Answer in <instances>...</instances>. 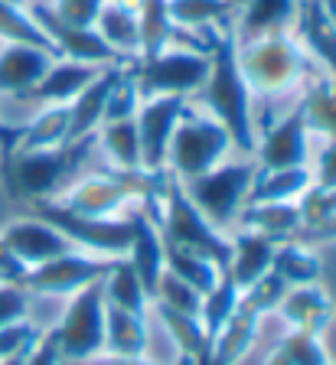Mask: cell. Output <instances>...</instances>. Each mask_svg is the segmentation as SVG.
Masks as SVG:
<instances>
[{
    "mask_svg": "<svg viewBox=\"0 0 336 365\" xmlns=\"http://www.w3.org/2000/svg\"><path fill=\"white\" fill-rule=\"evenodd\" d=\"M196 95L209 108V118H215L222 128L229 130L235 150L242 157H255V147H258L255 108H252L255 95L248 88V82H245L242 68H238L235 26L232 23L213 39V49H209V78Z\"/></svg>",
    "mask_w": 336,
    "mask_h": 365,
    "instance_id": "1",
    "label": "cell"
},
{
    "mask_svg": "<svg viewBox=\"0 0 336 365\" xmlns=\"http://www.w3.org/2000/svg\"><path fill=\"white\" fill-rule=\"evenodd\" d=\"M92 153H98V134H88L72 144L46 147V150H14L10 157H4L7 192L24 202L59 199L69 190V182L82 176L85 160Z\"/></svg>",
    "mask_w": 336,
    "mask_h": 365,
    "instance_id": "2",
    "label": "cell"
},
{
    "mask_svg": "<svg viewBox=\"0 0 336 365\" xmlns=\"http://www.w3.org/2000/svg\"><path fill=\"white\" fill-rule=\"evenodd\" d=\"M235 53L252 95L258 91L265 98H275L297 88L310 76V53L290 30H271L245 39L235 36Z\"/></svg>",
    "mask_w": 336,
    "mask_h": 365,
    "instance_id": "3",
    "label": "cell"
},
{
    "mask_svg": "<svg viewBox=\"0 0 336 365\" xmlns=\"http://www.w3.org/2000/svg\"><path fill=\"white\" fill-rule=\"evenodd\" d=\"M157 228H161L163 245L196 251V255L213 261L219 271H229V258H232L229 232H219L206 215L199 212L196 205H193V199L183 192V182L176 180V176H167Z\"/></svg>",
    "mask_w": 336,
    "mask_h": 365,
    "instance_id": "4",
    "label": "cell"
},
{
    "mask_svg": "<svg viewBox=\"0 0 336 365\" xmlns=\"http://www.w3.org/2000/svg\"><path fill=\"white\" fill-rule=\"evenodd\" d=\"M255 176H258V160L255 157L222 160L206 173L183 180V192L219 232H232L238 212L248 202V190H252Z\"/></svg>",
    "mask_w": 336,
    "mask_h": 365,
    "instance_id": "5",
    "label": "cell"
},
{
    "mask_svg": "<svg viewBox=\"0 0 336 365\" xmlns=\"http://www.w3.org/2000/svg\"><path fill=\"white\" fill-rule=\"evenodd\" d=\"M138 98H157V95H196L209 78V53L206 49H183V46H167L157 56L128 62Z\"/></svg>",
    "mask_w": 336,
    "mask_h": 365,
    "instance_id": "6",
    "label": "cell"
},
{
    "mask_svg": "<svg viewBox=\"0 0 336 365\" xmlns=\"http://www.w3.org/2000/svg\"><path fill=\"white\" fill-rule=\"evenodd\" d=\"M33 215L43 222H49L53 228H59L62 235L72 242V248H82L88 255L98 258H124L131 248V215H108V219H95V215H78L72 209H66L56 199H39L30 202Z\"/></svg>",
    "mask_w": 336,
    "mask_h": 365,
    "instance_id": "7",
    "label": "cell"
},
{
    "mask_svg": "<svg viewBox=\"0 0 336 365\" xmlns=\"http://www.w3.org/2000/svg\"><path fill=\"white\" fill-rule=\"evenodd\" d=\"M235 150L229 130L222 128L215 118L199 114L196 108L180 118L170 140V153H167V173L176 180H193V176L213 170L215 163L229 160V153Z\"/></svg>",
    "mask_w": 336,
    "mask_h": 365,
    "instance_id": "8",
    "label": "cell"
},
{
    "mask_svg": "<svg viewBox=\"0 0 336 365\" xmlns=\"http://www.w3.org/2000/svg\"><path fill=\"white\" fill-rule=\"evenodd\" d=\"M105 307L101 281L85 284L69 297L59 327L53 329L62 365H85L105 352Z\"/></svg>",
    "mask_w": 336,
    "mask_h": 365,
    "instance_id": "9",
    "label": "cell"
},
{
    "mask_svg": "<svg viewBox=\"0 0 336 365\" xmlns=\"http://www.w3.org/2000/svg\"><path fill=\"white\" fill-rule=\"evenodd\" d=\"M108 267H111V258H98V255L72 248L53 261L33 264L20 287L30 297H72L85 284L101 281Z\"/></svg>",
    "mask_w": 336,
    "mask_h": 365,
    "instance_id": "10",
    "label": "cell"
},
{
    "mask_svg": "<svg viewBox=\"0 0 336 365\" xmlns=\"http://www.w3.org/2000/svg\"><path fill=\"white\" fill-rule=\"evenodd\" d=\"M186 111H190V98L183 95H157L138 105L134 124L141 137V167L144 170H167L170 140Z\"/></svg>",
    "mask_w": 336,
    "mask_h": 365,
    "instance_id": "11",
    "label": "cell"
},
{
    "mask_svg": "<svg viewBox=\"0 0 336 365\" xmlns=\"http://www.w3.org/2000/svg\"><path fill=\"white\" fill-rule=\"evenodd\" d=\"M24 7L30 10V16L36 20V26L49 36V43L56 46V53L62 59H76V62H92V66H128L121 62V56L95 33V26H69L53 14L49 4H33L24 0Z\"/></svg>",
    "mask_w": 336,
    "mask_h": 365,
    "instance_id": "12",
    "label": "cell"
},
{
    "mask_svg": "<svg viewBox=\"0 0 336 365\" xmlns=\"http://www.w3.org/2000/svg\"><path fill=\"white\" fill-rule=\"evenodd\" d=\"M255 160L261 170H287V167H310V130H307L304 105H294L284 118L261 130Z\"/></svg>",
    "mask_w": 336,
    "mask_h": 365,
    "instance_id": "13",
    "label": "cell"
},
{
    "mask_svg": "<svg viewBox=\"0 0 336 365\" xmlns=\"http://www.w3.org/2000/svg\"><path fill=\"white\" fill-rule=\"evenodd\" d=\"M56 202H62L66 209H72L78 215L108 219V215L121 212L131 199H128V190L121 186V180L111 170H98V173H82L78 180H72L69 190L62 192Z\"/></svg>",
    "mask_w": 336,
    "mask_h": 365,
    "instance_id": "14",
    "label": "cell"
},
{
    "mask_svg": "<svg viewBox=\"0 0 336 365\" xmlns=\"http://www.w3.org/2000/svg\"><path fill=\"white\" fill-rule=\"evenodd\" d=\"M105 66H92V62H76V59H56L46 68V76L39 78L26 95H16V101L30 105V111L36 114L39 108L49 105H69L85 85L92 82Z\"/></svg>",
    "mask_w": 336,
    "mask_h": 365,
    "instance_id": "15",
    "label": "cell"
},
{
    "mask_svg": "<svg viewBox=\"0 0 336 365\" xmlns=\"http://www.w3.org/2000/svg\"><path fill=\"white\" fill-rule=\"evenodd\" d=\"M0 242L10 248L14 258H20L26 267L43 264V261H53L66 251H72V242L62 235L59 228H53L43 219H16L10 222L4 232H0Z\"/></svg>",
    "mask_w": 336,
    "mask_h": 365,
    "instance_id": "16",
    "label": "cell"
},
{
    "mask_svg": "<svg viewBox=\"0 0 336 365\" xmlns=\"http://www.w3.org/2000/svg\"><path fill=\"white\" fill-rule=\"evenodd\" d=\"M62 56L39 49L26 43H4L0 49V98H16L26 95L39 78L46 76V68Z\"/></svg>",
    "mask_w": 336,
    "mask_h": 365,
    "instance_id": "17",
    "label": "cell"
},
{
    "mask_svg": "<svg viewBox=\"0 0 336 365\" xmlns=\"http://www.w3.org/2000/svg\"><path fill=\"white\" fill-rule=\"evenodd\" d=\"M121 72H124V66H105L98 76H95L92 82L85 85L76 98L66 105V111H69V144L72 140H82V137H88V134H95V130L101 128L108 95H111L115 82L121 78Z\"/></svg>",
    "mask_w": 336,
    "mask_h": 365,
    "instance_id": "18",
    "label": "cell"
},
{
    "mask_svg": "<svg viewBox=\"0 0 336 365\" xmlns=\"http://www.w3.org/2000/svg\"><path fill=\"white\" fill-rule=\"evenodd\" d=\"M275 313L290 329L320 336L333 323L336 307L320 284H304V287H287V294L281 297V304H278Z\"/></svg>",
    "mask_w": 336,
    "mask_h": 365,
    "instance_id": "19",
    "label": "cell"
},
{
    "mask_svg": "<svg viewBox=\"0 0 336 365\" xmlns=\"http://www.w3.org/2000/svg\"><path fill=\"white\" fill-rule=\"evenodd\" d=\"M261 319L265 317H261L258 310H252L248 304H238V310L232 313L229 323L209 339L206 356L193 365H235V362H242L245 352L252 349L255 339H258Z\"/></svg>",
    "mask_w": 336,
    "mask_h": 365,
    "instance_id": "20",
    "label": "cell"
},
{
    "mask_svg": "<svg viewBox=\"0 0 336 365\" xmlns=\"http://www.w3.org/2000/svg\"><path fill=\"white\" fill-rule=\"evenodd\" d=\"M131 225H134V235H131V248L124 258L131 261V267L138 271L141 284H144L147 297L153 300V294H157V284H161L163 271H167V264H163V238H161V228L153 225L151 219H147L141 209H131Z\"/></svg>",
    "mask_w": 336,
    "mask_h": 365,
    "instance_id": "21",
    "label": "cell"
},
{
    "mask_svg": "<svg viewBox=\"0 0 336 365\" xmlns=\"http://www.w3.org/2000/svg\"><path fill=\"white\" fill-rule=\"evenodd\" d=\"M232 258H229V277L238 284V290H248L255 281H261L271 271V258H275V242L248 228H232L229 232Z\"/></svg>",
    "mask_w": 336,
    "mask_h": 365,
    "instance_id": "22",
    "label": "cell"
},
{
    "mask_svg": "<svg viewBox=\"0 0 336 365\" xmlns=\"http://www.w3.org/2000/svg\"><path fill=\"white\" fill-rule=\"evenodd\" d=\"M95 33L121 56V62H134L141 56L138 0H105L95 20Z\"/></svg>",
    "mask_w": 336,
    "mask_h": 365,
    "instance_id": "23",
    "label": "cell"
},
{
    "mask_svg": "<svg viewBox=\"0 0 336 365\" xmlns=\"http://www.w3.org/2000/svg\"><path fill=\"white\" fill-rule=\"evenodd\" d=\"M294 26V36L304 43L310 59H320L330 76H336V23L327 16L320 0H297Z\"/></svg>",
    "mask_w": 336,
    "mask_h": 365,
    "instance_id": "24",
    "label": "cell"
},
{
    "mask_svg": "<svg viewBox=\"0 0 336 365\" xmlns=\"http://www.w3.org/2000/svg\"><path fill=\"white\" fill-rule=\"evenodd\" d=\"M235 228H248L268 235L271 242H290L304 228V209L300 202H245L238 212Z\"/></svg>",
    "mask_w": 336,
    "mask_h": 365,
    "instance_id": "25",
    "label": "cell"
},
{
    "mask_svg": "<svg viewBox=\"0 0 336 365\" xmlns=\"http://www.w3.org/2000/svg\"><path fill=\"white\" fill-rule=\"evenodd\" d=\"M313 190L310 167H287V170H261L255 176L248 202H300Z\"/></svg>",
    "mask_w": 336,
    "mask_h": 365,
    "instance_id": "26",
    "label": "cell"
},
{
    "mask_svg": "<svg viewBox=\"0 0 336 365\" xmlns=\"http://www.w3.org/2000/svg\"><path fill=\"white\" fill-rule=\"evenodd\" d=\"M101 290H105V304L111 307H121V310L138 313V317H147V310H151V297H147L144 284L128 258H111V267L101 277Z\"/></svg>",
    "mask_w": 336,
    "mask_h": 365,
    "instance_id": "27",
    "label": "cell"
},
{
    "mask_svg": "<svg viewBox=\"0 0 336 365\" xmlns=\"http://www.w3.org/2000/svg\"><path fill=\"white\" fill-rule=\"evenodd\" d=\"M105 352L108 356H144L147 352V317L121 307H105Z\"/></svg>",
    "mask_w": 336,
    "mask_h": 365,
    "instance_id": "28",
    "label": "cell"
},
{
    "mask_svg": "<svg viewBox=\"0 0 336 365\" xmlns=\"http://www.w3.org/2000/svg\"><path fill=\"white\" fill-rule=\"evenodd\" d=\"M294 16H297V0H248L238 10L235 36L245 39L271 30H290Z\"/></svg>",
    "mask_w": 336,
    "mask_h": 365,
    "instance_id": "29",
    "label": "cell"
},
{
    "mask_svg": "<svg viewBox=\"0 0 336 365\" xmlns=\"http://www.w3.org/2000/svg\"><path fill=\"white\" fill-rule=\"evenodd\" d=\"M271 271H275L287 287L320 284V277H323L320 258L310 251V245H300V242H278L275 258H271Z\"/></svg>",
    "mask_w": 336,
    "mask_h": 365,
    "instance_id": "30",
    "label": "cell"
},
{
    "mask_svg": "<svg viewBox=\"0 0 336 365\" xmlns=\"http://www.w3.org/2000/svg\"><path fill=\"white\" fill-rule=\"evenodd\" d=\"M95 134H98V150L111 160L115 170H141V137L134 118L105 121Z\"/></svg>",
    "mask_w": 336,
    "mask_h": 365,
    "instance_id": "31",
    "label": "cell"
},
{
    "mask_svg": "<svg viewBox=\"0 0 336 365\" xmlns=\"http://www.w3.org/2000/svg\"><path fill=\"white\" fill-rule=\"evenodd\" d=\"M69 144V111L66 105L39 108L20 130L16 150H46V147Z\"/></svg>",
    "mask_w": 336,
    "mask_h": 365,
    "instance_id": "32",
    "label": "cell"
},
{
    "mask_svg": "<svg viewBox=\"0 0 336 365\" xmlns=\"http://www.w3.org/2000/svg\"><path fill=\"white\" fill-rule=\"evenodd\" d=\"M151 310L161 317L163 329H167V336L173 339L176 349H180V356H190L193 362H199V359L206 356L209 336L203 329V319L190 317V313H180V310H170L163 304H151Z\"/></svg>",
    "mask_w": 336,
    "mask_h": 365,
    "instance_id": "33",
    "label": "cell"
},
{
    "mask_svg": "<svg viewBox=\"0 0 336 365\" xmlns=\"http://www.w3.org/2000/svg\"><path fill=\"white\" fill-rule=\"evenodd\" d=\"M138 26H141V56H157L173 46L176 23L170 20L167 0H138Z\"/></svg>",
    "mask_w": 336,
    "mask_h": 365,
    "instance_id": "34",
    "label": "cell"
},
{
    "mask_svg": "<svg viewBox=\"0 0 336 365\" xmlns=\"http://www.w3.org/2000/svg\"><path fill=\"white\" fill-rule=\"evenodd\" d=\"M307 118V130L310 137H336V76H323L320 82H313L307 95L300 98Z\"/></svg>",
    "mask_w": 336,
    "mask_h": 365,
    "instance_id": "35",
    "label": "cell"
},
{
    "mask_svg": "<svg viewBox=\"0 0 336 365\" xmlns=\"http://www.w3.org/2000/svg\"><path fill=\"white\" fill-rule=\"evenodd\" d=\"M163 264H167L170 274H176L180 281H186L190 287H196L203 297H206L209 290L219 284L222 274H225V271H219L209 258H203V255H196V251H186V248H173V245H163Z\"/></svg>",
    "mask_w": 336,
    "mask_h": 365,
    "instance_id": "36",
    "label": "cell"
},
{
    "mask_svg": "<svg viewBox=\"0 0 336 365\" xmlns=\"http://www.w3.org/2000/svg\"><path fill=\"white\" fill-rule=\"evenodd\" d=\"M167 10L176 30H213L235 16L225 0H167Z\"/></svg>",
    "mask_w": 336,
    "mask_h": 365,
    "instance_id": "37",
    "label": "cell"
},
{
    "mask_svg": "<svg viewBox=\"0 0 336 365\" xmlns=\"http://www.w3.org/2000/svg\"><path fill=\"white\" fill-rule=\"evenodd\" d=\"M238 304H242V290H238V284L229 274H222L219 284L203 297V307H199V319H203V329H206L209 339L229 323L232 313L238 310Z\"/></svg>",
    "mask_w": 336,
    "mask_h": 365,
    "instance_id": "38",
    "label": "cell"
},
{
    "mask_svg": "<svg viewBox=\"0 0 336 365\" xmlns=\"http://www.w3.org/2000/svg\"><path fill=\"white\" fill-rule=\"evenodd\" d=\"M0 39H4V43L39 46V49L56 53V46L49 43V36L36 26V20L30 16V10H26L24 4H7V0H0Z\"/></svg>",
    "mask_w": 336,
    "mask_h": 365,
    "instance_id": "39",
    "label": "cell"
},
{
    "mask_svg": "<svg viewBox=\"0 0 336 365\" xmlns=\"http://www.w3.org/2000/svg\"><path fill=\"white\" fill-rule=\"evenodd\" d=\"M151 304H163L170 310L190 313V317H199V307H203V294L196 287H190L186 281H180L176 274L163 271L161 284H157V294H153Z\"/></svg>",
    "mask_w": 336,
    "mask_h": 365,
    "instance_id": "40",
    "label": "cell"
},
{
    "mask_svg": "<svg viewBox=\"0 0 336 365\" xmlns=\"http://www.w3.org/2000/svg\"><path fill=\"white\" fill-rule=\"evenodd\" d=\"M284 294H287V284H284L275 271H268L261 281H255L248 290H242V304H248L252 310H258L261 317H268V313L278 310Z\"/></svg>",
    "mask_w": 336,
    "mask_h": 365,
    "instance_id": "41",
    "label": "cell"
},
{
    "mask_svg": "<svg viewBox=\"0 0 336 365\" xmlns=\"http://www.w3.org/2000/svg\"><path fill=\"white\" fill-rule=\"evenodd\" d=\"M281 349L287 352V359L294 365H327V352L320 346V336L300 333V329H290L287 336L281 339Z\"/></svg>",
    "mask_w": 336,
    "mask_h": 365,
    "instance_id": "42",
    "label": "cell"
},
{
    "mask_svg": "<svg viewBox=\"0 0 336 365\" xmlns=\"http://www.w3.org/2000/svg\"><path fill=\"white\" fill-rule=\"evenodd\" d=\"M141 98H138V88H134V78H131V68L124 66L121 78L115 82L111 95H108V105H105V121H121V118H134L138 111ZM101 121V124H105Z\"/></svg>",
    "mask_w": 336,
    "mask_h": 365,
    "instance_id": "43",
    "label": "cell"
},
{
    "mask_svg": "<svg viewBox=\"0 0 336 365\" xmlns=\"http://www.w3.org/2000/svg\"><path fill=\"white\" fill-rule=\"evenodd\" d=\"M30 313V294L20 284H0V329L14 327Z\"/></svg>",
    "mask_w": 336,
    "mask_h": 365,
    "instance_id": "44",
    "label": "cell"
},
{
    "mask_svg": "<svg viewBox=\"0 0 336 365\" xmlns=\"http://www.w3.org/2000/svg\"><path fill=\"white\" fill-rule=\"evenodd\" d=\"M101 4H105V0H56L49 7H53V14L59 16L62 23H69V26H95Z\"/></svg>",
    "mask_w": 336,
    "mask_h": 365,
    "instance_id": "45",
    "label": "cell"
},
{
    "mask_svg": "<svg viewBox=\"0 0 336 365\" xmlns=\"http://www.w3.org/2000/svg\"><path fill=\"white\" fill-rule=\"evenodd\" d=\"M336 186V137H330L327 147L317 157L313 167V190H333Z\"/></svg>",
    "mask_w": 336,
    "mask_h": 365,
    "instance_id": "46",
    "label": "cell"
},
{
    "mask_svg": "<svg viewBox=\"0 0 336 365\" xmlns=\"http://www.w3.org/2000/svg\"><path fill=\"white\" fill-rule=\"evenodd\" d=\"M24 365H62V359H59V346H56L53 329H49L46 336L39 333V339L33 342V349L26 352Z\"/></svg>",
    "mask_w": 336,
    "mask_h": 365,
    "instance_id": "47",
    "label": "cell"
},
{
    "mask_svg": "<svg viewBox=\"0 0 336 365\" xmlns=\"http://www.w3.org/2000/svg\"><path fill=\"white\" fill-rule=\"evenodd\" d=\"M26 271H30V267L20 258H14L7 245L0 242V284H24Z\"/></svg>",
    "mask_w": 336,
    "mask_h": 365,
    "instance_id": "48",
    "label": "cell"
},
{
    "mask_svg": "<svg viewBox=\"0 0 336 365\" xmlns=\"http://www.w3.org/2000/svg\"><path fill=\"white\" fill-rule=\"evenodd\" d=\"M20 130L24 128H14V124H7L4 118H0V157H10V153L16 150V144H20Z\"/></svg>",
    "mask_w": 336,
    "mask_h": 365,
    "instance_id": "49",
    "label": "cell"
},
{
    "mask_svg": "<svg viewBox=\"0 0 336 365\" xmlns=\"http://www.w3.org/2000/svg\"><path fill=\"white\" fill-rule=\"evenodd\" d=\"M85 365H157V362H151L144 356H108V352H101V356L88 359Z\"/></svg>",
    "mask_w": 336,
    "mask_h": 365,
    "instance_id": "50",
    "label": "cell"
},
{
    "mask_svg": "<svg viewBox=\"0 0 336 365\" xmlns=\"http://www.w3.org/2000/svg\"><path fill=\"white\" fill-rule=\"evenodd\" d=\"M265 365H294V362H290V359H287V352H284L281 346H278V349L271 352V356H268V362H265Z\"/></svg>",
    "mask_w": 336,
    "mask_h": 365,
    "instance_id": "51",
    "label": "cell"
},
{
    "mask_svg": "<svg viewBox=\"0 0 336 365\" xmlns=\"http://www.w3.org/2000/svg\"><path fill=\"white\" fill-rule=\"evenodd\" d=\"M320 4H323V10H327V16H330V20L336 23V0H320Z\"/></svg>",
    "mask_w": 336,
    "mask_h": 365,
    "instance_id": "52",
    "label": "cell"
},
{
    "mask_svg": "<svg viewBox=\"0 0 336 365\" xmlns=\"http://www.w3.org/2000/svg\"><path fill=\"white\" fill-rule=\"evenodd\" d=\"M26 352H20V356H10V359H0V365H24Z\"/></svg>",
    "mask_w": 336,
    "mask_h": 365,
    "instance_id": "53",
    "label": "cell"
},
{
    "mask_svg": "<svg viewBox=\"0 0 336 365\" xmlns=\"http://www.w3.org/2000/svg\"><path fill=\"white\" fill-rule=\"evenodd\" d=\"M225 4H229V7H232V10H235V14H238V10H242L245 4H248V0H225Z\"/></svg>",
    "mask_w": 336,
    "mask_h": 365,
    "instance_id": "54",
    "label": "cell"
},
{
    "mask_svg": "<svg viewBox=\"0 0 336 365\" xmlns=\"http://www.w3.org/2000/svg\"><path fill=\"white\" fill-rule=\"evenodd\" d=\"M176 365H193V359L190 356H180V359H176Z\"/></svg>",
    "mask_w": 336,
    "mask_h": 365,
    "instance_id": "55",
    "label": "cell"
},
{
    "mask_svg": "<svg viewBox=\"0 0 336 365\" xmlns=\"http://www.w3.org/2000/svg\"><path fill=\"white\" fill-rule=\"evenodd\" d=\"M7 4H24V0H7Z\"/></svg>",
    "mask_w": 336,
    "mask_h": 365,
    "instance_id": "56",
    "label": "cell"
},
{
    "mask_svg": "<svg viewBox=\"0 0 336 365\" xmlns=\"http://www.w3.org/2000/svg\"><path fill=\"white\" fill-rule=\"evenodd\" d=\"M327 365H333V362H327Z\"/></svg>",
    "mask_w": 336,
    "mask_h": 365,
    "instance_id": "57",
    "label": "cell"
}]
</instances>
